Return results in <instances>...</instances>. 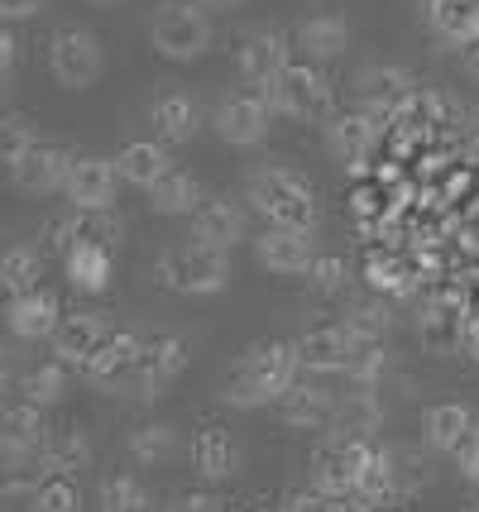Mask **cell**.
<instances>
[{"label": "cell", "instance_id": "cell-42", "mask_svg": "<svg viewBox=\"0 0 479 512\" xmlns=\"http://www.w3.org/2000/svg\"><path fill=\"white\" fill-rule=\"evenodd\" d=\"M388 374V350L384 340H355V355L345 364V379L360 388H379V379Z\"/></svg>", "mask_w": 479, "mask_h": 512}, {"label": "cell", "instance_id": "cell-5", "mask_svg": "<svg viewBox=\"0 0 479 512\" xmlns=\"http://www.w3.org/2000/svg\"><path fill=\"white\" fill-rule=\"evenodd\" d=\"M159 283L183 297H216L230 288V254L202 240H187L159 254Z\"/></svg>", "mask_w": 479, "mask_h": 512}, {"label": "cell", "instance_id": "cell-21", "mask_svg": "<svg viewBox=\"0 0 479 512\" xmlns=\"http://www.w3.org/2000/svg\"><path fill=\"white\" fill-rule=\"evenodd\" d=\"M106 335H111L106 312H63L58 331H53V359H63L68 369H82Z\"/></svg>", "mask_w": 479, "mask_h": 512}, {"label": "cell", "instance_id": "cell-9", "mask_svg": "<svg viewBox=\"0 0 479 512\" xmlns=\"http://www.w3.org/2000/svg\"><path fill=\"white\" fill-rule=\"evenodd\" d=\"M101 44H96L92 29H82V24H68V29H58L53 39H48V72H53V82L63 91H87L101 82Z\"/></svg>", "mask_w": 479, "mask_h": 512}, {"label": "cell", "instance_id": "cell-52", "mask_svg": "<svg viewBox=\"0 0 479 512\" xmlns=\"http://www.w3.org/2000/svg\"><path fill=\"white\" fill-rule=\"evenodd\" d=\"M202 5L211 10V15H221V10H240L245 0H202Z\"/></svg>", "mask_w": 479, "mask_h": 512}, {"label": "cell", "instance_id": "cell-46", "mask_svg": "<svg viewBox=\"0 0 479 512\" xmlns=\"http://www.w3.org/2000/svg\"><path fill=\"white\" fill-rule=\"evenodd\" d=\"M384 455H388V465H393V484H398V493H403V498L427 484V469H422V450L393 446V450H384Z\"/></svg>", "mask_w": 479, "mask_h": 512}, {"label": "cell", "instance_id": "cell-30", "mask_svg": "<svg viewBox=\"0 0 479 512\" xmlns=\"http://www.w3.org/2000/svg\"><path fill=\"white\" fill-rule=\"evenodd\" d=\"M44 407H34L29 398H0V446L15 450H39L44 441Z\"/></svg>", "mask_w": 479, "mask_h": 512}, {"label": "cell", "instance_id": "cell-58", "mask_svg": "<svg viewBox=\"0 0 479 512\" xmlns=\"http://www.w3.org/2000/svg\"><path fill=\"white\" fill-rule=\"evenodd\" d=\"M92 5H120V0H92Z\"/></svg>", "mask_w": 479, "mask_h": 512}, {"label": "cell", "instance_id": "cell-55", "mask_svg": "<svg viewBox=\"0 0 479 512\" xmlns=\"http://www.w3.org/2000/svg\"><path fill=\"white\" fill-rule=\"evenodd\" d=\"M5 374H10V369H5V350H0V388H5Z\"/></svg>", "mask_w": 479, "mask_h": 512}, {"label": "cell", "instance_id": "cell-2", "mask_svg": "<svg viewBox=\"0 0 479 512\" xmlns=\"http://www.w3.org/2000/svg\"><path fill=\"white\" fill-rule=\"evenodd\" d=\"M245 201H250L254 216H264L269 225H283V230H317L321 225V206L312 182L302 178L297 168H288V163L250 168Z\"/></svg>", "mask_w": 479, "mask_h": 512}, {"label": "cell", "instance_id": "cell-8", "mask_svg": "<svg viewBox=\"0 0 479 512\" xmlns=\"http://www.w3.org/2000/svg\"><path fill=\"white\" fill-rule=\"evenodd\" d=\"M274 106H269V96L259 87L250 91H230V96H221L216 101V111H211V130H216V139L221 144H230V149H259L264 139H269V130H274Z\"/></svg>", "mask_w": 479, "mask_h": 512}, {"label": "cell", "instance_id": "cell-16", "mask_svg": "<svg viewBox=\"0 0 479 512\" xmlns=\"http://www.w3.org/2000/svg\"><path fill=\"white\" fill-rule=\"evenodd\" d=\"M120 216H115L111 206L106 211H77L72 206L63 221H53L48 225V249H58V254H68V249H77V245H106V249H115L120 245Z\"/></svg>", "mask_w": 479, "mask_h": 512}, {"label": "cell", "instance_id": "cell-4", "mask_svg": "<svg viewBox=\"0 0 479 512\" xmlns=\"http://www.w3.org/2000/svg\"><path fill=\"white\" fill-rule=\"evenodd\" d=\"M269 96L274 115L283 120H297V125H317L326 115H336V82L321 72V63H288L278 72V82L259 87Z\"/></svg>", "mask_w": 479, "mask_h": 512}, {"label": "cell", "instance_id": "cell-47", "mask_svg": "<svg viewBox=\"0 0 479 512\" xmlns=\"http://www.w3.org/2000/svg\"><path fill=\"white\" fill-rule=\"evenodd\" d=\"M168 512H226L221 498L211 493V484H197V489H178L168 498Z\"/></svg>", "mask_w": 479, "mask_h": 512}, {"label": "cell", "instance_id": "cell-37", "mask_svg": "<svg viewBox=\"0 0 479 512\" xmlns=\"http://www.w3.org/2000/svg\"><path fill=\"white\" fill-rule=\"evenodd\" d=\"M422 345L436 350V355H456L465 345V316L456 307H432L422 316Z\"/></svg>", "mask_w": 479, "mask_h": 512}, {"label": "cell", "instance_id": "cell-26", "mask_svg": "<svg viewBox=\"0 0 479 512\" xmlns=\"http://www.w3.org/2000/svg\"><path fill=\"white\" fill-rule=\"evenodd\" d=\"M278 422L297 426V431H326L331 426V412H336V393H326L317 383H302L297 379L288 393H278L274 402Z\"/></svg>", "mask_w": 479, "mask_h": 512}, {"label": "cell", "instance_id": "cell-12", "mask_svg": "<svg viewBox=\"0 0 479 512\" xmlns=\"http://www.w3.org/2000/svg\"><path fill=\"white\" fill-rule=\"evenodd\" d=\"M254 259H259L264 273H274V278H307V268L317 264L312 230H283V225H269L264 235H254Z\"/></svg>", "mask_w": 479, "mask_h": 512}, {"label": "cell", "instance_id": "cell-29", "mask_svg": "<svg viewBox=\"0 0 479 512\" xmlns=\"http://www.w3.org/2000/svg\"><path fill=\"white\" fill-rule=\"evenodd\" d=\"M331 431H350V436H369L374 441V431H384V402L374 388H350L336 398V412H331Z\"/></svg>", "mask_w": 479, "mask_h": 512}, {"label": "cell", "instance_id": "cell-40", "mask_svg": "<svg viewBox=\"0 0 479 512\" xmlns=\"http://www.w3.org/2000/svg\"><path fill=\"white\" fill-rule=\"evenodd\" d=\"M34 512H82V489L77 474H44V484L29 493Z\"/></svg>", "mask_w": 479, "mask_h": 512}, {"label": "cell", "instance_id": "cell-18", "mask_svg": "<svg viewBox=\"0 0 479 512\" xmlns=\"http://www.w3.org/2000/svg\"><path fill=\"white\" fill-rule=\"evenodd\" d=\"M302 374H345V364L355 355V335L345 326H307L293 340Z\"/></svg>", "mask_w": 479, "mask_h": 512}, {"label": "cell", "instance_id": "cell-36", "mask_svg": "<svg viewBox=\"0 0 479 512\" xmlns=\"http://www.w3.org/2000/svg\"><path fill=\"white\" fill-rule=\"evenodd\" d=\"M341 326L355 335V340H388V331H393V307H388L379 292H374V297H355V302L345 307Z\"/></svg>", "mask_w": 479, "mask_h": 512}, {"label": "cell", "instance_id": "cell-27", "mask_svg": "<svg viewBox=\"0 0 479 512\" xmlns=\"http://www.w3.org/2000/svg\"><path fill=\"white\" fill-rule=\"evenodd\" d=\"M168 168H173V158H168V144H163V139H130V144L115 154V173H120V182H130V187H139V192H149Z\"/></svg>", "mask_w": 479, "mask_h": 512}, {"label": "cell", "instance_id": "cell-53", "mask_svg": "<svg viewBox=\"0 0 479 512\" xmlns=\"http://www.w3.org/2000/svg\"><path fill=\"white\" fill-rule=\"evenodd\" d=\"M226 512H278V508H269V503H235V508H226Z\"/></svg>", "mask_w": 479, "mask_h": 512}, {"label": "cell", "instance_id": "cell-3", "mask_svg": "<svg viewBox=\"0 0 479 512\" xmlns=\"http://www.w3.org/2000/svg\"><path fill=\"white\" fill-rule=\"evenodd\" d=\"M149 44L168 63H197L216 44V24L202 0H163L149 20Z\"/></svg>", "mask_w": 479, "mask_h": 512}, {"label": "cell", "instance_id": "cell-44", "mask_svg": "<svg viewBox=\"0 0 479 512\" xmlns=\"http://www.w3.org/2000/svg\"><path fill=\"white\" fill-rule=\"evenodd\" d=\"M350 264H345L341 254H317V264L307 268V283H312V292L317 297H341L345 288H350Z\"/></svg>", "mask_w": 479, "mask_h": 512}, {"label": "cell", "instance_id": "cell-20", "mask_svg": "<svg viewBox=\"0 0 479 512\" xmlns=\"http://www.w3.org/2000/svg\"><path fill=\"white\" fill-rule=\"evenodd\" d=\"M149 125H154V139H163L168 149H178V144H192L197 130H202V106H197V96L192 91H159L154 96V106H149Z\"/></svg>", "mask_w": 479, "mask_h": 512}, {"label": "cell", "instance_id": "cell-1", "mask_svg": "<svg viewBox=\"0 0 479 512\" xmlns=\"http://www.w3.org/2000/svg\"><path fill=\"white\" fill-rule=\"evenodd\" d=\"M297 379H302V364H297L293 340H254L226 369L221 402L240 412H259V407H274L278 393H288Z\"/></svg>", "mask_w": 479, "mask_h": 512}, {"label": "cell", "instance_id": "cell-56", "mask_svg": "<svg viewBox=\"0 0 479 512\" xmlns=\"http://www.w3.org/2000/svg\"><path fill=\"white\" fill-rule=\"evenodd\" d=\"M465 512H479V489H475V498H470V503H465Z\"/></svg>", "mask_w": 479, "mask_h": 512}, {"label": "cell", "instance_id": "cell-48", "mask_svg": "<svg viewBox=\"0 0 479 512\" xmlns=\"http://www.w3.org/2000/svg\"><path fill=\"white\" fill-rule=\"evenodd\" d=\"M278 512H331V493H321L317 484L312 489H293L278 503Z\"/></svg>", "mask_w": 479, "mask_h": 512}, {"label": "cell", "instance_id": "cell-45", "mask_svg": "<svg viewBox=\"0 0 479 512\" xmlns=\"http://www.w3.org/2000/svg\"><path fill=\"white\" fill-rule=\"evenodd\" d=\"M365 278H369V288L379 292V297H403V292H412V273L398 259H388V254H374L365 264Z\"/></svg>", "mask_w": 479, "mask_h": 512}, {"label": "cell", "instance_id": "cell-51", "mask_svg": "<svg viewBox=\"0 0 479 512\" xmlns=\"http://www.w3.org/2000/svg\"><path fill=\"white\" fill-rule=\"evenodd\" d=\"M460 67H465V77H470V82H479V39L470 48H460Z\"/></svg>", "mask_w": 479, "mask_h": 512}, {"label": "cell", "instance_id": "cell-19", "mask_svg": "<svg viewBox=\"0 0 479 512\" xmlns=\"http://www.w3.org/2000/svg\"><path fill=\"white\" fill-rule=\"evenodd\" d=\"M139 359V335L135 331H111L101 345H96V355L82 364V379L101 388V393H120L125 379H130V369H135Z\"/></svg>", "mask_w": 479, "mask_h": 512}, {"label": "cell", "instance_id": "cell-54", "mask_svg": "<svg viewBox=\"0 0 479 512\" xmlns=\"http://www.w3.org/2000/svg\"><path fill=\"white\" fill-rule=\"evenodd\" d=\"M5 91H10V72L0 67V101H5Z\"/></svg>", "mask_w": 479, "mask_h": 512}, {"label": "cell", "instance_id": "cell-41", "mask_svg": "<svg viewBox=\"0 0 479 512\" xmlns=\"http://www.w3.org/2000/svg\"><path fill=\"white\" fill-rule=\"evenodd\" d=\"M149 503V493L135 474H106L101 489H96V508L101 512H139Z\"/></svg>", "mask_w": 479, "mask_h": 512}, {"label": "cell", "instance_id": "cell-49", "mask_svg": "<svg viewBox=\"0 0 479 512\" xmlns=\"http://www.w3.org/2000/svg\"><path fill=\"white\" fill-rule=\"evenodd\" d=\"M44 10V0H0V24H20V20H34Z\"/></svg>", "mask_w": 479, "mask_h": 512}, {"label": "cell", "instance_id": "cell-34", "mask_svg": "<svg viewBox=\"0 0 479 512\" xmlns=\"http://www.w3.org/2000/svg\"><path fill=\"white\" fill-rule=\"evenodd\" d=\"M44 474L53 469L39 460V450H15L0 446V493H15V498H29V493L44 484Z\"/></svg>", "mask_w": 479, "mask_h": 512}, {"label": "cell", "instance_id": "cell-11", "mask_svg": "<svg viewBox=\"0 0 479 512\" xmlns=\"http://www.w3.org/2000/svg\"><path fill=\"white\" fill-rule=\"evenodd\" d=\"M374 144H379V115L374 111H336L326 115V149L331 158L341 163L345 173H360L374 154Z\"/></svg>", "mask_w": 479, "mask_h": 512}, {"label": "cell", "instance_id": "cell-57", "mask_svg": "<svg viewBox=\"0 0 479 512\" xmlns=\"http://www.w3.org/2000/svg\"><path fill=\"white\" fill-rule=\"evenodd\" d=\"M139 512H168V508H154V503H144V508H139Z\"/></svg>", "mask_w": 479, "mask_h": 512}, {"label": "cell", "instance_id": "cell-32", "mask_svg": "<svg viewBox=\"0 0 479 512\" xmlns=\"http://www.w3.org/2000/svg\"><path fill=\"white\" fill-rule=\"evenodd\" d=\"M63 268H68V283L77 292H106L115 278V249L106 245H77L63 254Z\"/></svg>", "mask_w": 479, "mask_h": 512}, {"label": "cell", "instance_id": "cell-31", "mask_svg": "<svg viewBox=\"0 0 479 512\" xmlns=\"http://www.w3.org/2000/svg\"><path fill=\"white\" fill-rule=\"evenodd\" d=\"M470 422H475V417H470V407H465V402H432V407L422 412V450H432V455H451Z\"/></svg>", "mask_w": 479, "mask_h": 512}, {"label": "cell", "instance_id": "cell-43", "mask_svg": "<svg viewBox=\"0 0 479 512\" xmlns=\"http://www.w3.org/2000/svg\"><path fill=\"white\" fill-rule=\"evenodd\" d=\"M34 139H39V134H34V120H29V115H0V168H15V163L29 154Z\"/></svg>", "mask_w": 479, "mask_h": 512}, {"label": "cell", "instance_id": "cell-38", "mask_svg": "<svg viewBox=\"0 0 479 512\" xmlns=\"http://www.w3.org/2000/svg\"><path fill=\"white\" fill-rule=\"evenodd\" d=\"M63 393H68V364H63V359L34 364V369L20 379V398H29L34 407H53Z\"/></svg>", "mask_w": 479, "mask_h": 512}, {"label": "cell", "instance_id": "cell-33", "mask_svg": "<svg viewBox=\"0 0 479 512\" xmlns=\"http://www.w3.org/2000/svg\"><path fill=\"white\" fill-rule=\"evenodd\" d=\"M149 206L159 216H192L202 206V182L192 178L187 168H168L154 187H149Z\"/></svg>", "mask_w": 479, "mask_h": 512}, {"label": "cell", "instance_id": "cell-6", "mask_svg": "<svg viewBox=\"0 0 479 512\" xmlns=\"http://www.w3.org/2000/svg\"><path fill=\"white\" fill-rule=\"evenodd\" d=\"M374 455H379V446L369 436H350V431H331L326 426L317 455H312V484L321 493H331V498H350Z\"/></svg>", "mask_w": 479, "mask_h": 512}, {"label": "cell", "instance_id": "cell-22", "mask_svg": "<svg viewBox=\"0 0 479 512\" xmlns=\"http://www.w3.org/2000/svg\"><path fill=\"white\" fill-rule=\"evenodd\" d=\"M360 101H365V111H374L379 120H393V115L408 106L412 96H417V82H412V72L408 67H388V63H379V67H365L360 72Z\"/></svg>", "mask_w": 479, "mask_h": 512}, {"label": "cell", "instance_id": "cell-25", "mask_svg": "<svg viewBox=\"0 0 479 512\" xmlns=\"http://www.w3.org/2000/svg\"><path fill=\"white\" fill-rule=\"evenodd\" d=\"M422 15L436 44L470 48L479 39V0H422Z\"/></svg>", "mask_w": 479, "mask_h": 512}, {"label": "cell", "instance_id": "cell-14", "mask_svg": "<svg viewBox=\"0 0 479 512\" xmlns=\"http://www.w3.org/2000/svg\"><path fill=\"white\" fill-rule=\"evenodd\" d=\"M192 221V240H202L211 249H235L240 240H250V206L230 197H202V206L187 216Z\"/></svg>", "mask_w": 479, "mask_h": 512}, {"label": "cell", "instance_id": "cell-13", "mask_svg": "<svg viewBox=\"0 0 479 512\" xmlns=\"http://www.w3.org/2000/svg\"><path fill=\"white\" fill-rule=\"evenodd\" d=\"M293 63V44H288V34H278V29H250L240 48H235V72H240V82L245 87H269L278 82V72Z\"/></svg>", "mask_w": 479, "mask_h": 512}, {"label": "cell", "instance_id": "cell-35", "mask_svg": "<svg viewBox=\"0 0 479 512\" xmlns=\"http://www.w3.org/2000/svg\"><path fill=\"white\" fill-rule=\"evenodd\" d=\"M44 278V254L34 245H0V288L5 292H29Z\"/></svg>", "mask_w": 479, "mask_h": 512}, {"label": "cell", "instance_id": "cell-7", "mask_svg": "<svg viewBox=\"0 0 479 512\" xmlns=\"http://www.w3.org/2000/svg\"><path fill=\"white\" fill-rule=\"evenodd\" d=\"M187 369V340L183 335H139V359L135 369H130V379H125V388H120V398H159L163 388H173V383L183 379Z\"/></svg>", "mask_w": 479, "mask_h": 512}, {"label": "cell", "instance_id": "cell-17", "mask_svg": "<svg viewBox=\"0 0 479 512\" xmlns=\"http://www.w3.org/2000/svg\"><path fill=\"white\" fill-rule=\"evenodd\" d=\"M293 48L307 63H336L345 48H350V20H345L341 10H312V15L297 20Z\"/></svg>", "mask_w": 479, "mask_h": 512}, {"label": "cell", "instance_id": "cell-50", "mask_svg": "<svg viewBox=\"0 0 479 512\" xmlns=\"http://www.w3.org/2000/svg\"><path fill=\"white\" fill-rule=\"evenodd\" d=\"M15 63H20V39H15V29H10V24H0V67H5V72H15Z\"/></svg>", "mask_w": 479, "mask_h": 512}, {"label": "cell", "instance_id": "cell-39", "mask_svg": "<svg viewBox=\"0 0 479 512\" xmlns=\"http://www.w3.org/2000/svg\"><path fill=\"white\" fill-rule=\"evenodd\" d=\"M173 426L163 422H139L130 436H125V450H130V460L135 465H163L168 455H173Z\"/></svg>", "mask_w": 479, "mask_h": 512}, {"label": "cell", "instance_id": "cell-24", "mask_svg": "<svg viewBox=\"0 0 479 512\" xmlns=\"http://www.w3.org/2000/svg\"><path fill=\"white\" fill-rule=\"evenodd\" d=\"M192 469H197V479L202 484H230L235 474H240V446H235V436H230L226 426H202L197 436H192Z\"/></svg>", "mask_w": 479, "mask_h": 512}, {"label": "cell", "instance_id": "cell-10", "mask_svg": "<svg viewBox=\"0 0 479 512\" xmlns=\"http://www.w3.org/2000/svg\"><path fill=\"white\" fill-rule=\"evenodd\" d=\"M72 158L77 154H72L68 144L34 139L29 154L10 168V182H15V192H24V197H53V192H63V182H68Z\"/></svg>", "mask_w": 479, "mask_h": 512}, {"label": "cell", "instance_id": "cell-15", "mask_svg": "<svg viewBox=\"0 0 479 512\" xmlns=\"http://www.w3.org/2000/svg\"><path fill=\"white\" fill-rule=\"evenodd\" d=\"M115 192H120L115 158H96V154L72 158V173L63 182L68 206H77V211H106V206H115Z\"/></svg>", "mask_w": 479, "mask_h": 512}, {"label": "cell", "instance_id": "cell-28", "mask_svg": "<svg viewBox=\"0 0 479 512\" xmlns=\"http://www.w3.org/2000/svg\"><path fill=\"white\" fill-rule=\"evenodd\" d=\"M39 460L53 474H82L92 465V441L82 426H48L44 441H39Z\"/></svg>", "mask_w": 479, "mask_h": 512}, {"label": "cell", "instance_id": "cell-59", "mask_svg": "<svg viewBox=\"0 0 479 512\" xmlns=\"http://www.w3.org/2000/svg\"><path fill=\"white\" fill-rule=\"evenodd\" d=\"M369 512H398V508H369Z\"/></svg>", "mask_w": 479, "mask_h": 512}, {"label": "cell", "instance_id": "cell-23", "mask_svg": "<svg viewBox=\"0 0 479 512\" xmlns=\"http://www.w3.org/2000/svg\"><path fill=\"white\" fill-rule=\"evenodd\" d=\"M58 321H63V307L44 288L10 292V302H5V326L20 335V340H53Z\"/></svg>", "mask_w": 479, "mask_h": 512}]
</instances>
